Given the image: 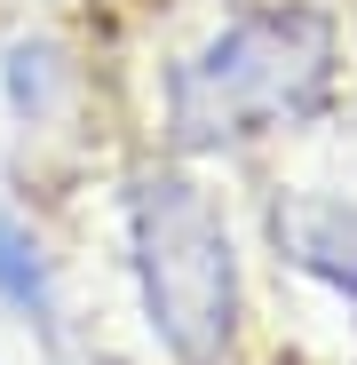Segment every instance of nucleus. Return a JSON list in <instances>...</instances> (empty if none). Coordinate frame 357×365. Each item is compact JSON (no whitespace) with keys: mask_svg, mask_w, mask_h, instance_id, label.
Here are the masks:
<instances>
[{"mask_svg":"<svg viewBox=\"0 0 357 365\" xmlns=\"http://www.w3.org/2000/svg\"><path fill=\"white\" fill-rule=\"evenodd\" d=\"M341 72L349 48L326 0H230L199 40H183L159 64V151L207 167L302 135L341 103Z\"/></svg>","mask_w":357,"mask_h":365,"instance_id":"nucleus-1","label":"nucleus"},{"mask_svg":"<svg viewBox=\"0 0 357 365\" xmlns=\"http://www.w3.org/2000/svg\"><path fill=\"white\" fill-rule=\"evenodd\" d=\"M119 247L143 334L167 365H230L247 334V255L222 191L175 151L119 175Z\"/></svg>","mask_w":357,"mask_h":365,"instance_id":"nucleus-2","label":"nucleus"},{"mask_svg":"<svg viewBox=\"0 0 357 365\" xmlns=\"http://www.w3.org/2000/svg\"><path fill=\"white\" fill-rule=\"evenodd\" d=\"M262 238L278 270H294L302 286L333 294L357 310V199L326 191V182H270L262 199Z\"/></svg>","mask_w":357,"mask_h":365,"instance_id":"nucleus-3","label":"nucleus"},{"mask_svg":"<svg viewBox=\"0 0 357 365\" xmlns=\"http://www.w3.org/2000/svg\"><path fill=\"white\" fill-rule=\"evenodd\" d=\"M0 310L32 326L48 349L64 341V262H56L48 230L0 199Z\"/></svg>","mask_w":357,"mask_h":365,"instance_id":"nucleus-4","label":"nucleus"},{"mask_svg":"<svg viewBox=\"0 0 357 365\" xmlns=\"http://www.w3.org/2000/svg\"><path fill=\"white\" fill-rule=\"evenodd\" d=\"M72 96H80V56L56 40V32L0 40V103H9L16 128H48V119H64Z\"/></svg>","mask_w":357,"mask_h":365,"instance_id":"nucleus-5","label":"nucleus"},{"mask_svg":"<svg viewBox=\"0 0 357 365\" xmlns=\"http://www.w3.org/2000/svg\"><path fill=\"white\" fill-rule=\"evenodd\" d=\"M88 9H103V0H88Z\"/></svg>","mask_w":357,"mask_h":365,"instance_id":"nucleus-6","label":"nucleus"}]
</instances>
